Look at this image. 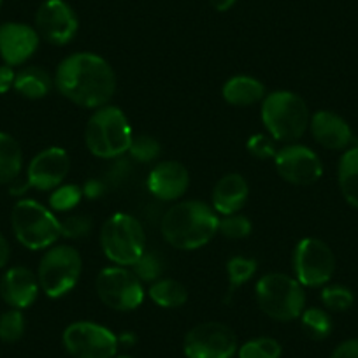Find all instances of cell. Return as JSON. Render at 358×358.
I'll return each mask as SVG.
<instances>
[{
  "instance_id": "6da1fadb",
  "label": "cell",
  "mask_w": 358,
  "mask_h": 358,
  "mask_svg": "<svg viewBox=\"0 0 358 358\" xmlns=\"http://www.w3.org/2000/svg\"><path fill=\"white\" fill-rule=\"evenodd\" d=\"M55 86L67 101L86 109L109 104L116 94V74L101 55L81 51L65 57L55 72Z\"/></svg>"
},
{
  "instance_id": "7a4b0ae2",
  "label": "cell",
  "mask_w": 358,
  "mask_h": 358,
  "mask_svg": "<svg viewBox=\"0 0 358 358\" xmlns=\"http://www.w3.org/2000/svg\"><path fill=\"white\" fill-rule=\"evenodd\" d=\"M218 213L202 201H183L167 209L160 222L165 243L192 251L206 246L218 234Z\"/></svg>"
},
{
  "instance_id": "3957f363",
  "label": "cell",
  "mask_w": 358,
  "mask_h": 358,
  "mask_svg": "<svg viewBox=\"0 0 358 358\" xmlns=\"http://www.w3.org/2000/svg\"><path fill=\"white\" fill-rule=\"evenodd\" d=\"M262 123L274 141L297 143L309 129V108L301 95L278 90L265 95L262 101Z\"/></svg>"
},
{
  "instance_id": "277c9868",
  "label": "cell",
  "mask_w": 358,
  "mask_h": 358,
  "mask_svg": "<svg viewBox=\"0 0 358 358\" xmlns=\"http://www.w3.org/2000/svg\"><path fill=\"white\" fill-rule=\"evenodd\" d=\"M132 137V127L125 113L109 104L95 109L85 129L86 148L90 153L104 160H113L129 153Z\"/></svg>"
},
{
  "instance_id": "5b68a950",
  "label": "cell",
  "mask_w": 358,
  "mask_h": 358,
  "mask_svg": "<svg viewBox=\"0 0 358 358\" xmlns=\"http://www.w3.org/2000/svg\"><path fill=\"white\" fill-rule=\"evenodd\" d=\"M257 302L265 316L276 322H294L306 309L304 287L283 273H268L257 283Z\"/></svg>"
},
{
  "instance_id": "8992f818",
  "label": "cell",
  "mask_w": 358,
  "mask_h": 358,
  "mask_svg": "<svg viewBox=\"0 0 358 358\" xmlns=\"http://www.w3.org/2000/svg\"><path fill=\"white\" fill-rule=\"evenodd\" d=\"M11 225L18 243L32 251L48 250L60 237V220L34 199L16 202L11 211Z\"/></svg>"
},
{
  "instance_id": "52a82bcc",
  "label": "cell",
  "mask_w": 358,
  "mask_h": 358,
  "mask_svg": "<svg viewBox=\"0 0 358 358\" xmlns=\"http://www.w3.org/2000/svg\"><path fill=\"white\" fill-rule=\"evenodd\" d=\"M101 248L109 262L132 267L146 250V232L136 216L116 213L101 229Z\"/></svg>"
},
{
  "instance_id": "ba28073f",
  "label": "cell",
  "mask_w": 358,
  "mask_h": 358,
  "mask_svg": "<svg viewBox=\"0 0 358 358\" xmlns=\"http://www.w3.org/2000/svg\"><path fill=\"white\" fill-rule=\"evenodd\" d=\"M83 271V258L72 246H51L41 258L37 268L39 287L50 299H60L78 285Z\"/></svg>"
},
{
  "instance_id": "9c48e42d",
  "label": "cell",
  "mask_w": 358,
  "mask_h": 358,
  "mask_svg": "<svg viewBox=\"0 0 358 358\" xmlns=\"http://www.w3.org/2000/svg\"><path fill=\"white\" fill-rule=\"evenodd\" d=\"M95 292L109 309L120 313L134 311L144 301L143 281L134 274L132 268L122 265L102 268L95 280Z\"/></svg>"
},
{
  "instance_id": "30bf717a",
  "label": "cell",
  "mask_w": 358,
  "mask_h": 358,
  "mask_svg": "<svg viewBox=\"0 0 358 358\" xmlns=\"http://www.w3.org/2000/svg\"><path fill=\"white\" fill-rule=\"evenodd\" d=\"M295 280L308 288L325 287L336 273V257L327 243L316 237L299 241L294 250Z\"/></svg>"
},
{
  "instance_id": "8fae6325",
  "label": "cell",
  "mask_w": 358,
  "mask_h": 358,
  "mask_svg": "<svg viewBox=\"0 0 358 358\" xmlns=\"http://www.w3.org/2000/svg\"><path fill=\"white\" fill-rule=\"evenodd\" d=\"M62 343L74 358H115L120 348L118 336L94 322L71 323L62 334Z\"/></svg>"
},
{
  "instance_id": "7c38bea8",
  "label": "cell",
  "mask_w": 358,
  "mask_h": 358,
  "mask_svg": "<svg viewBox=\"0 0 358 358\" xmlns=\"http://www.w3.org/2000/svg\"><path fill=\"white\" fill-rule=\"evenodd\" d=\"M239 350L237 336L220 322H204L185 336L183 351L187 358H234Z\"/></svg>"
},
{
  "instance_id": "4fadbf2b",
  "label": "cell",
  "mask_w": 358,
  "mask_h": 358,
  "mask_svg": "<svg viewBox=\"0 0 358 358\" xmlns=\"http://www.w3.org/2000/svg\"><path fill=\"white\" fill-rule=\"evenodd\" d=\"M274 167L287 183L297 187L315 185L323 176V164L318 155L311 148L295 143L278 150Z\"/></svg>"
},
{
  "instance_id": "5bb4252c",
  "label": "cell",
  "mask_w": 358,
  "mask_h": 358,
  "mask_svg": "<svg viewBox=\"0 0 358 358\" xmlns=\"http://www.w3.org/2000/svg\"><path fill=\"white\" fill-rule=\"evenodd\" d=\"M79 29L74 9L64 0H44L36 13V30L39 37L55 46H65Z\"/></svg>"
},
{
  "instance_id": "9a60e30c",
  "label": "cell",
  "mask_w": 358,
  "mask_h": 358,
  "mask_svg": "<svg viewBox=\"0 0 358 358\" xmlns=\"http://www.w3.org/2000/svg\"><path fill=\"white\" fill-rule=\"evenodd\" d=\"M71 169V158L64 148L51 146L39 151L27 167V183L41 192H53L64 183Z\"/></svg>"
},
{
  "instance_id": "2e32d148",
  "label": "cell",
  "mask_w": 358,
  "mask_h": 358,
  "mask_svg": "<svg viewBox=\"0 0 358 358\" xmlns=\"http://www.w3.org/2000/svg\"><path fill=\"white\" fill-rule=\"evenodd\" d=\"M39 34L27 23L6 22L0 25V58L11 67L29 62L39 48Z\"/></svg>"
},
{
  "instance_id": "e0dca14e",
  "label": "cell",
  "mask_w": 358,
  "mask_h": 358,
  "mask_svg": "<svg viewBox=\"0 0 358 358\" xmlns=\"http://www.w3.org/2000/svg\"><path fill=\"white\" fill-rule=\"evenodd\" d=\"M146 185L155 199L164 202H174L187 194L188 187H190V172L181 162H160L148 174Z\"/></svg>"
},
{
  "instance_id": "ac0fdd59",
  "label": "cell",
  "mask_w": 358,
  "mask_h": 358,
  "mask_svg": "<svg viewBox=\"0 0 358 358\" xmlns=\"http://www.w3.org/2000/svg\"><path fill=\"white\" fill-rule=\"evenodd\" d=\"M39 290L37 274L22 265L8 268L0 280V297L4 299L9 308L20 309V311L30 308L37 301Z\"/></svg>"
},
{
  "instance_id": "d6986e66",
  "label": "cell",
  "mask_w": 358,
  "mask_h": 358,
  "mask_svg": "<svg viewBox=\"0 0 358 358\" xmlns=\"http://www.w3.org/2000/svg\"><path fill=\"white\" fill-rule=\"evenodd\" d=\"M313 137L322 148L330 151L348 150L353 143V132L346 120L332 111H318L309 122Z\"/></svg>"
},
{
  "instance_id": "ffe728a7",
  "label": "cell",
  "mask_w": 358,
  "mask_h": 358,
  "mask_svg": "<svg viewBox=\"0 0 358 358\" xmlns=\"http://www.w3.org/2000/svg\"><path fill=\"white\" fill-rule=\"evenodd\" d=\"M248 199H250V185L244 176L230 172L218 179V183L213 188L211 206L218 215L229 216L239 213L246 206Z\"/></svg>"
},
{
  "instance_id": "44dd1931",
  "label": "cell",
  "mask_w": 358,
  "mask_h": 358,
  "mask_svg": "<svg viewBox=\"0 0 358 358\" xmlns=\"http://www.w3.org/2000/svg\"><path fill=\"white\" fill-rule=\"evenodd\" d=\"M222 95L225 102L236 108H248L262 102L265 97V86L253 76H234L223 85Z\"/></svg>"
},
{
  "instance_id": "7402d4cb",
  "label": "cell",
  "mask_w": 358,
  "mask_h": 358,
  "mask_svg": "<svg viewBox=\"0 0 358 358\" xmlns=\"http://www.w3.org/2000/svg\"><path fill=\"white\" fill-rule=\"evenodd\" d=\"M53 85L55 79L51 78L50 72L39 65H29L16 72L15 90L22 97L30 99V101H39L50 95Z\"/></svg>"
},
{
  "instance_id": "603a6c76",
  "label": "cell",
  "mask_w": 358,
  "mask_h": 358,
  "mask_svg": "<svg viewBox=\"0 0 358 358\" xmlns=\"http://www.w3.org/2000/svg\"><path fill=\"white\" fill-rule=\"evenodd\" d=\"M337 179L344 201L358 209V146L348 148L339 160Z\"/></svg>"
},
{
  "instance_id": "cb8c5ba5",
  "label": "cell",
  "mask_w": 358,
  "mask_h": 358,
  "mask_svg": "<svg viewBox=\"0 0 358 358\" xmlns=\"http://www.w3.org/2000/svg\"><path fill=\"white\" fill-rule=\"evenodd\" d=\"M23 169V151L18 141L0 132V185H9L20 178Z\"/></svg>"
},
{
  "instance_id": "d4e9b609",
  "label": "cell",
  "mask_w": 358,
  "mask_h": 358,
  "mask_svg": "<svg viewBox=\"0 0 358 358\" xmlns=\"http://www.w3.org/2000/svg\"><path fill=\"white\" fill-rule=\"evenodd\" d=\"M150 299L164 309L183 308L188 301V290L183 283L172 280V278H160L150 285Z\"/></svg>"
},
{
  "instance_id": "484cf974",
  "label": "cell",
  "mask_w": 358,
  "mask_h": 358,
  "mask_svg": "<svg viewBox=\"0 0 358 358\" xmlns=\"http://www.w3.org/2000/svg\"><path fill=\"white\" fill-rule=\"evenodd\" d=\"M301 325L306 336L313 341H323L332 334L334 322L322 308H306L301 315Z\"/></svg>"
},
{
  "instance_id": "4316f807",
  "label": "cell",
  "mask_w": 358,
  "mask_h": 358,
  "mask_svg": "<svg viewBox=\"0 0 358 358\" xmlns=\"http://www.w3.org/2000/svg\"><path fill=\"white\" fill-rule=\"evenodd\" d=\"M132 271L143 283H155L165 273V260L160 253L151 250H144L139 260L132 265Z\"/></svg>"
},
{
  "instance_id": "83f0119b",
  "label": "cell",
  "mask_w": 358,
  "mask_h": 358,
  "mask_svg": "<svg viewBox=\"0 0 358 358\" xmlns=\"http://www.w3.org/2000/svg\"><path fill=\"white\" fill-rule=\"evenodd\" d=\"M281 344L273 337H255L237 350V358H281Z\"/></svg>"
},
{
  "instance_id": "f1b7e54d",
  "label": "cell",
  "mask_w": 358,
  "mask_h": 358,
  "mask_svg": "<svg viewBox=\"0 0 358 358\" xmlns=\"http://www.w3.org/2000/svg\"><path fill=\"white\" fill-rule=\"evenodd\" d=\"M258 264L255 258L250 257H232L227 262V274H229V283H230V292H234L236 288L243 287L244 283L251 280V278L257 274Z\"/></svg>"
},
{
  "instance_id": "f546056e",
  "label": "cell",
  "mask_w": 358,
  "mask_h": 358,
  "mask_svg": "<svg viewBox=\"0 0 358 358\" xmlns=\"http://www.w3.org/2000/svg\"><path fill=\"white\" fill-rule=\"evenodd\" d=\"M27 329L25 316L20 309H9L0 315V341L2 343H18Z\"/></svg>"
},
{
  "instance_id": "4dcf8cb0",
  "label": "cell",
  "mask_w": 358,
  "mask_h": 358,
  "mask_svg": "<svg viewBox=\"0 0 358 358\" xmlns=\"http://www.w3.org/2000/svg\"><path fill=\"white\" fill-rule=\"evenodd\" d=\"M160 153L162 144L153 136L139 134V136L132 137V143L129 148V155L132 160L139 162V164H151L160 157Z\"/></svg>"
},
{
  "instance_id": "1f68e13d",
  "label": "cell",
  "mask_w": 358,
  "mask_h": 358,
  "mask_svg": "<svg viewBox=\"0 0 358 358\" xmlns=\"http://www.w3.org/2000/svg\"><path fill=\"white\" fill-rule=\"evenodd\" d=\"M320 297H322V304L334 313L348 311L355 302L353 292L344 285H329L323 288Z\"/></svg>"
},
{
  "instance_id": "d6a6232c",
  "label": "cell",
  "mask_w": 358,
  "mask_h": 358,
  "mask_svg": "<svg viewBox=\"0 0 358 358\" xmlns=\"http://www.w3.org/2000/svg\"><path fill=\"white\" fill-rule=\"evenodd\" d=\"M83 188L79 185H60L50 195V208L57 213L72 211L81 202Z\"/></svg>"
},
{
  "instance_id": "836d02e7",
  "label": "cell",
  "mask_w": 358,
  "mask_h": 358,
  "mask_svg": "<svg viewBox=\"0 0 358 358\" xmlns=\"http://www.w3.org/2000/svg\"><path fill=\"white\" fill-rule=\"evenodd\" d=\"M251 230H253L251 220L248 216L239 215V213L223 216L222 220H218V232L227 239H244V237L250 236Z\"/></svg>"
},
{
  "instance_id": "e575fe53",
  "label": "cell",
  "mask_w": 358,
  "mask_h": 358,
  "mask_svg": "<svg viewBox=\"0 0 358 358\" xmlns=\"http://www.w3.org/2000/svg\"><path fill=\"white\" fill-rule=\"evenodd\" d=\"M94 229V222L86 215L65 216L60 222V236L67 239H85Z\"/></svg>"
},
{
  "instance_id": "d590c367",
  "label": "cell",
  "mask_w": 358,
  "mask_h": 358,
  "mask_svg": "<svg viewBox=\"0 0 358 358\" xmlns=\"http://www.w3.org/2000/svg\"><path fill=\"white\" fill-rule=\"evenodd\" d=\"M246 148L250 151V155H253L258 160H271V158L274 160V157L278 153L276 141L268 136V134H255V136H251L248 139Z\"/></svg>"
},
{
  "instance_id": "8d00e7d4",
  "label": "cell",
  "mask_w": 358,
  "mask_h": 358,
  "mask_svg": "<svg viewBox=\"0 0 358 358\" xmlns=\"http://www.w3.org/2000/svg\"><path fill=\"white\" fill-rule=\"evenodd\" d=\"M330 358H358V337L337 344Z\"/></svg>"
},
{
  "instance_id": "74e56055",
  "label": "cell",
  "mask_w": 358,
  "mask_h": 358,
  "mask_svg": "<svg viewBox=\"0 0 358 358\" xmlns=\"http://www.w3.org/2000/svg\"><path fill=\"white\" fill-rule=\"evenodd\" d=\"M106 190H108V185H106L104 181H101V179H95V178H90L88 181L83 185V197L95 201V199H101L102 195L106 194Z\"/></svg>"
},
{
  "instance_id": "f35d334b",
  "label": "cell",
  "mask_w": 358,
  "mask_h": 358,
  "mask_svg": "<svg viewBox=\"0 0 358 358\" xmlns=\"http://www.w3.org/2000/svg\"><path fill=\"white\" fill-rule=\"evenodd\" d=\"M16 72L11 65H0V95L8 94L9 90L15 88Z\"/></svg>"
},
{
  "instance_id": "ab89813d",
  "label": "cell",
  "mask_w": 358,
  "mask_h": 358,
  "mask_svg": "<svg viewBox=\"0 0 358 358\" xmlns=\"http://www.w3.org/2000/svg\"><path fill=\"white\" fill-rule=\"evenodd\" d=\"M9 258H11V246H9V241L6 239L4 234L0 232V268L8 265Z\"/></svg>"
},
{
  "instance_id": "60d3db41",
  "label": "cell",
  "mask_w": 358,
  "mask_h": 358,
  "mask_svg": "<svg viewBox=\"0 0 358 358\" xmlns=\"http://www.w3.org/2000/svg\"><path fill=\"white\" fill-rule=\"evenodd\" d=\"M29 183H27V179L25 181H22V179H15L13 183H9V194L11 195H22L25 194L27 190H29Z\"/></svg>"
},
{
  "instance_id": "b9f144b4",
  "label": "cell",
  "mask_w": 358,
  "mask_h": 358,
  "mask_svg": "<svg viewBox=\"0 0 358 358\" xmlns=\"http://www.w3.org/2000/svg\"><path fill=\"white\" fill-rule=\"evenodd\" d=\"M209 2H211V6L216 9V11L225 13V11H229V9H232L234 6H236L237 0H209Z\"/></svg>"
},
{
  "instance_id": "7bdbcfd3",
  "label": "cell",
  "mask_w": 358,
  "mask_h": 358,
  "mask_svg": "<svg viewBox=\"0 0 358 358\" xmlns=\"http://www.w3.org/2000/svg\"><path fill=\"white\" fill-rule=\"evenodd\" d=\"M118 343L123 346H134L137 343V337L132 332H123L122 336H118Z\"/></svg>"
},
{
  "instance_id": "ee69618b",
  "label": "cell",
  "mask_w": 358,
  "mask_h": 358,
  "mask_svg": "<svg viewBox=\"0 0 358 358\" xmlns=\"http://www.w3.org/2000/svg\"><path fill=\"white\" fill-rule=\"evenodd\" d=\"M115 358H132V357H127V355H123V357H115Z\"/></svg>"
},
{
  "instance_id": "f6af8a7d",
  "label": "cell",
  "mask_w": 358,
  "mask_h": 358,
  "mask_svg": "<svg viewBox=\"0 0 358 358\" xmlns=\"http://www.w3.org/2000/svg\"><path fill=\"white\" fill-rule=\"evenodd\" d=\"M0 6H2V0H0Z\"/></svg>"
}]
</instances>
